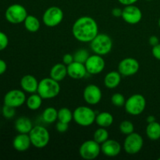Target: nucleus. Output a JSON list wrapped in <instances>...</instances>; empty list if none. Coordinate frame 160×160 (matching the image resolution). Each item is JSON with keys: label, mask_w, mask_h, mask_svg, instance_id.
<instances>
[{"label": "nucleus", "mask_w": 160, "mask_h": 160, "mask_svg": "<svg viewBox=\"0 0 160 160\" xmlns=\"http://www.w3.org/2000/svg\"><path fill=\"white\" fill-rule=\"evenodd\" d=\"M72 34L81 42H91L98 34V26L95 19L88 16L79 17L72 27Z\"/></svg>", "instance_id": "obj_1"}, {"label": "nucleus", "mask_w": 160, "mask_h": 160, "mask_svg": "<svg viewBox=\"0 0 160 160\" xmlns=\"http://www.w3.org/2000/svg\"><path fill=\"white\" fill-rule=\"evenodd\" d=\"M60 92L59 82L51 78H43L39 81L37 93L43 99H52L57 96Z\"/></svg>", "instance_id": "obj_2"}, {"label": "nucleus", "mask_w": 160, "mask_h": 160, "mask_svg": "<svg viewBox=\"0 0 160 160\" xmlns=\"http://www.w3.org/2000/svg\"><path fill=\"white\" fill-rule=\"evenodd\" d=\"M90 46L95 54L106 56L112 48V40L108 34L98 33L95 38L90 42Z\"/></svg>", "instance_id": "obj_3"}, {"label": "nucleus", "mask_w": 160, "mask_h": 160, "mask_svg": "<svg viewBox=\"0 0 160 160\" xmlns=\"http://www.w3.org/2000/svg\"><path fill=\"white\" fill-rule=\"evenodd\" d=\"M73 120L81 127H89L95 122L96 113L92 108L86 106H78L73 112Z\"/></svg>", "instance_id": "obj_4"}, {"label": "nucleus", "mask_w": 160, "mask_h": 160, "mask_svg": "<svg viewBox=\"0 0 160 160\" xmlns=\"http://www.w3.org/2000/svg\"><path fill=\"white\" fill-rule=\"evenodd\" d=\"M31 145L37 148H43L48 145L50 134L48 130L41 125L33 127L29 134Z\"/></svg>", "instance_id": "obj_5"}, {"label": "nucleus", "mask_w": 160, "mask_h": 160, "mask_svg": "<svg viewBox=\"0 0 160 160\" xmlns=\"http://www.w3.org/2000/svg\"><path fill=\"white\" fill-rule=\"evenodd\" d=\"M124 107L128 114L138 116L145 111L146 107V100L141 94H134L126 100Z\"/></svg>", "instance_id": "obj_6"}, {"label": "nucleus", "mask_w": 160, "mask_h": 160, "mask_svg": "<svg viewBox=\"0 0 160 160\" xmlns=\"http://www.w3.org/2000/svg\"><path fill=\"white\" fill-rule=\"evenodd\" d=\"M28 15L26 8L17 3L9 6L5 12V17L6 20L12 24H19V23H23Z\"/></svg>", "instance_id": "obj_7"}, {"label": "nucleus", "mask_w": 160, "mask_h": 160, "mask_svg": "<svg viewBox=\"0 0 160 160\" xmlns=\"http://www.w3.org/2000/svg\"><path fill=\"white\" fill-rule=\"evenodd\" d=\"M64 14L62 9L58 6H51L48 8L42 16V21L45 26L54 28L62 23Z\"/></svg>", "instance_id": "obj_8"}, {"label": "nucleus", "mask_w": 160, "mask_h": 160, "mask_svg": "<svg viewBox=\"0 0 160 160\" xmlns=\"http://www.w3.org/2000/svg\"><path fill=\"white\" fill-rule=\"evenodd\" d=\"M101 152V145L95 140H88L83 142L79 148V154L82 159L93 160Z\"/></svg>", "instance_id": "obj_9"}, {"label": "nucleus", "mask_w": 160, "mask_h": 160, "mask_svg": "<svg viewBox=\"0 0 160 160\" xmlns=\"http://www.w3.org/2000/svg\"><path fill=\"white\" fill-rule=\"evenodd\" d=\"M144 140L142 136L138 133H131L127 135L123 142V148L129 155H135L143 148Z\"/></svg>", "instance_id": "obj_10"}, {"label": "nucleus", "mask_w": 160, "mask_h": 160, "mask_svg": "<svg viewBox=\"0 0 160 160\" xmlns=\"http://www.w3.org/2000/svg\"><path fill=\"white\" fill-rule=\"evenodd\" d=\"M26 95L23 90L12 89V90L9 91L5 95L3 102L5 105L14 108H18L23 106L26 102Z\"/></svg>", "instance_id": "obj_11"}, {"label": "nucleus", "mask_w": 160, "mask_h": 160, "mask_svg": "<svg viewBox=\"0 0 160 160\" xmlns=\"http://www.w3.org/2000/svg\"><path fill=\"white\" fill-rule=\"evenodd\" d=\"M84 65H85L88 73L92 75H97L101 73L104 70L106 62L102 56L94 54L89 56Z\"/></svg>", "instance_id": "obj_12"}, {"label": "nucleus", "mask_w": 160, "mask_h": 160, "mask_svg": "<svg viewBox=\"0 0 160 160\" xmlns=\"http://www.w3.org/2000/svg\"><path fill=\"white\" fill-rule=\"evenodd\" d=\"M140 65L138 61L134 58L128 57L122 59L118 65V71L122 76L130 77L138 72Z\"/></svg>", "instance_id": "obj_13"}, {"label": "nucleus", "mask_w": 160, "mask_h": 160, "mask_svg": "<svg viewBox=\"0 0 160 160\" xmlns=\"http://www.w3.org/2000/svg\"><path fill=\"white\" fill-rule=\"evenodd\" d=\"M83 98L86 103L94 106L100 102L102 98V93L98 86L91 84L86 86L83 92Z\"/></svg>", "instance_id": "obj_14"}, {"label": "nucleus", "mask_w": 160, "mask_h": 160, "mask_svg": "<svg viewBox=\"0 0 160 160\" xmlns=\"http://www.w3.org/2000/svg\"><path fill=\"white\" fill-rule=\"evenodd\" d=\"M122 19L129 24H137L142 20V12L138 6L134 5L124 6L122 13Z\"/></svg>", "instance_id": "obj_15"}, {"label": "nucleus", "mask_w": 160, "mask_h": 160, "mask_svg": "<svg viewBox=\"0 0 160 160\" xmlns=\"http://www.w3.org/2000/svg\"><path fill=\"white\" fill-rule=\"evenodd\" d=\"M121 145L117 141L108 139L101 145V152L108 157H116L121 152Z\"/></svg>", "instance_id": "obj_16"}, {"label": "nucleus", "mask_w": 160, "mask_h": 160, "mask_svg": "<svg viewBox=\"0 0 160 160\" xmlns=\"http://www.w3.org/2000/svg\"><path fill=\"white\" fill-rule=\"evenodd\" d=\"M87 73L88 72L84 63L73 61L72 63L67 66V75L73 79H82L87 75Z\"/></svg>", "instance_id": "obj_17"}, {"label": "nucleus", "mask_w": 160, "mask_h": 160, "mask_svg": "<svg viewBox=\"0 0 160 160\" xmlns=\"http://www.w3.org/2000/svg\"><path fill=\"white\" fill-rule=\"evenodd\" d=\"M39 81L34 76L31 74L24 75L20 80V86L23 92L27 93H36L38 88Z\"/></svg>", "instance_id": "obj_18"}, {"label": "nucleus", "mask_w": 160, "mask_h": 160, "mask_svg": "<svg viewBox=\"0 0 160 160\" xmlns=\"http://www.w3.org/2000/svg\"><path fill=\"white\" fill-rule=\"evenodd\" d=\"M31 145V138L28 134H17L12 141V146L14 149L18 152H25L30 148Z\"/></svg>", "instance_id": "obj_19"}, {"label": "nucleus", "mask_w": 160, "mask_h": 160, "mask_svg": "<svg viewBox=\"0 0 160 160\" xmlns=\"http://www.w3.org/2000/svg\"><path fill=\"white\" fill-rule=\"evenodd\" d=\"M67 76V66L64 63H56L50 70V78L60 82Z\"/></svg>", "instance_id": "obj_20"}, {"label": "nucleus", "mask_w": 160, "mask_h": 160, "mask_svg": "<svg viewBox=\"0 0 160 160\" xmlns=\"http://www.w3.org/2000/svg\"><path fill=\"white\" fill-rule=\"evenodd\" d=\"M122 75L119 71H110L105 76L104 84L107 88L114 89L120 85Z\"/></svg>", "instance_id": "obj_21"}, {"label": "nucleus", "mask_w": 160, "mask_h": 160, "mask_svg": "<svg viewBox=\"0 0 160 160\" xmlns=\"http://www.w3.org/2000/svg\"><path fill=\"white\" fill-rule=\"evenodd\" d=\"M33 128L31 120L27 117H19L15 122V129L20 134H29Z\"/></svg>", "instance_id": "obj_22"}, {"label": "nucleus", "mask_w": 160, "mask_h": 160, "mask_svg": "<svg viewBox=\"0 0 160 160\" xmlns=\"http://www.w3.org/2000/svg\"><path fill=\"white\" fill-rule=\"evenodd\" d=\"M95 123L100 128H109L113 123V117L109 112H102L96 115Z\"/></svg>", "instance_id": "obj_23"}, {"label": "nucleus", "mask_w": 160, "mask_h": 160, "mask_svg": "<svg viewBox=\"0 0 160 160\" xmlns=\"http://www.w3.org/2000/svg\"><path fill=\"white\" fill-rule=\"evenodd\" d=\"M146 135L150 140L156 141L160 138V123L155 121L148 123L145 130Z\"/></svg>", "instance_id": "obj_24"}, {"label": "nucleus", "mask_w": 160, "mask_h": 160, "mask_svg": "<svg viewBox=\"0 0 160 160\" xmlns=\"http://www.w3.org/2000/svg\"><path fill=\"white\" fill-rule=\"evenodd\" d=\"M25 28L28 31L31 33L37 32L40 29L41 23L38 19L34 15H28L25 20L23 21Z\"/></svg>", "instance_id": "obj_25"}, {"label": "nucleus", "mask_w": 160, "mask_h": 160, "mask_svg": "<svg viewBox=\"0 0 160 160\" xmlns=\"http://www.w3.org/2000/svg\"><path fill=\"white\" fill-rule=\"evenodd\" d=\"M42 100L44 99L37 92L31 94V95L26 100L27 106L31 110H37L42 106Z\"/></svg>", "instance_id": "obj_26"}, {"label": "nucleus", "mask_w": 160, "mask_h": 160, "mask_svg": "<svg viewBox=\"0 0 160 160\" xmlns=\"http://www.w3.org/2000/svg\"><path fill=\"white\" fill-rule=\"evenodd\" d=\"M42 119L46 123H53L58 120V110L54 107H47L42 112Z\"/></svg>", "instance_id": "obj_27"}, {"label": "nucleus", "mask_w": 160, "mask_h": 160, "mask_svg": "<svg viewBox=\"0 0 160 160\" xmlns=\"http://www.w3.org/2000/svg\"><path fill=\"white\" fill-rule=\"evenodd\" d=\"M73 120V112L70 109L67 107H62L58 110V121L70 123Z\"/></svg>", "instance_id": "obj_28"}, {"label": "nucleus", "mask_w": 160, "mask_h": 160, "mask_svg": "<svg viewBox=\"0 0 160 160\" xmlns=\"http://www.w3.org/2000/svg\"><path fill=\"white\" fill-rule=\"evenodd\" d=\"M93 139L98 144L102 145L103 142L109 139V132L105 128H100L95 131Z\"/></svg>", "instance_id": "obj_29"}, {"label": "nucleus", "mask_w": 160, "mask_h": 160, "mask_svg": "<svg viewBox=\"0 0 160 160\" xmlns=\"http://www.w3.org/2000/svg\"><path fill=\"white\" fill-rule=\"evenodd\" d=\"M120 131L123 134L128 135L134 132V126L130 120H123L120 124Z\"/></svg>", "instance_id": "obj_30"}, {"label": "nucleus", "mask_w": 160, "mask_h": 160, "mask_svg": "<svg viewBox=\"0 0 160 160\" xmlns=\"http://www.w3.org/2000/svg\"><path fill=\"white\" fill-rule=\"evenodd\" d=\"M88 52L86 49H79L73 54V58H74V61L76 62H81V63H85L87 59L89 57Z\"/></svg>", "instance_id": "obj_31"}, {"label": "nucleus", "mask_w": 160, "mask_h": 160, "mask_svg": "<svg viewBox=\"0 0 160 160\" xmlns=\"http://www.w3.org/2000/svg\"><path fill=\"white\" fill-rule=\"evenodd\" d=\"M111 102L113 106H117V107H122V106H124L126 99L123 94L115 93L111 97Z\"/></svg>", "instance_id": "obj_32"}, {"label": "nucleus", "mask_w": 160, "mask_h": 160, "mask_svg": "<svg viewBox=\"0 0 160 160\" xmlns=\"http://www.w3.org/2000/svg\"><path fill=\"white\" fill-rule=\"evenodd\" d=\"M16 108L12 107V106H7V105H5L2 107V115L6 119H11L15 116L16 114Z\"/></svg>", "instance_id": "obj_33"}, {"label": "nucleus", "mask_w": 160, "mask_h": 160, "mask_svg": "<svg viewBox=\"0 0 160 160\" xmlns=\"http://www.w3.org/2000/svg\"><path fill=\"white\" fill-rule=\"evenodd\" d=\"M9 45V38L2 31H0V51L6 49Z\"/></svg>", "instance_id": "obj_34"}, {"label": "nucleus", "mask_w": 160, "mask_h": 160, "mask_svg": "<svg viewBox=\"0 0 160 160\" xmlns=\"http://www.w3.org/2000/svg\"><path fill=\"white\" fill-rule=\"evenodd\" d=\"M56 130H57L58 132L64 133L68 130L69 123H63V122L58 121L56 124Z\"/></svg>", "instance_id": "obj_35"}, {"label": "nucleus", "mask_w": 160, "mask_h": 160, "mask_svg": "<svg viewBox=\"0 0 160 160\" xmlns=\"http://www.w3.org/2000/svg\"><path fill=\"white\" fill-rule=\"evenodd\" d=\"M73 61H74L73 55L70 54V53H67V54H65L62 56V62H63V63L65 64V65H70V64L72 63Z\"/></svg>", "instance_id": "obj_36"}, {"label": "nucleus", "mask_w": 160, "mask_h": 160, "mask_svg": "<svg viewBox=\"0 0 160 160\" xmlns=\"http://www.w3.org/2000/svg\"><path fill=\"white\" fill-rule=\"evenodd\" d=\"M152 56H154L156 59L160 60V43L152 47Z\"/></svg>", "instance_id": "obj_37"}, {"label": "nucleus", "mask_w": 160, "mask_h": 160, "mask_svg": "<svg viewBox=\"0 0 160 160\" xmlns=\"http://www.w3.org/2000/svg\"><path fill=\"white\" fill-rule=\"evenodd\" d=\"M148 42H149L150 45L153 47L159 43V39L157 36L152 35L149 38V39H148Z\"/></svg>", "instance_id": "obj_38"}, {"label": "nucleus", "mask_w": 160, "mask_h": 160, "mask_svg": "<svg viewBox=\"0 0 160 160\" xmlns=\"http://www.w3.org/2000/svg\"><path fill=\"white\" fill-rule=\"evenodd\" d=\"M122 13H123V9H120V8H114L112 10V16L115 17H121Z\"/></svg>", "instance_id": "obj_39"}, {"label": "nucleus", "mask_w": 160, "mask_h": 160, "mask_svg": "<svg viewBox=\"0 0 160 160\" xmlns=\"http://www.w3.org/2000/svg\"><path fill=\"white\" fill-rule=\"evenodd\" d=\"M7 69V64L3 59H0V75L3 74Z\"/></svg>", "instance_id": "obj_40"}, {"label": "nucleus", "mask_w": 160, "mask_h": 160, "mask_svg": "<svg viewBox=\"0 0 160 160\" xmlns=\"http://www.w3.org/2000/svg\"><path fill=\"white\" fill-rule=\"evenodd\" d=\"M138 0H118L120 4L123 5L124 6H130V5H134Z\"/></svg>", "instance_id": "obj_41"}, {"label": "nucleus", "mask_w": 160, "mask_h": 160, "mask_svg": "<svg viewBox=\"0 0 160 160\" xmlns=\"http://www.w3.org/2000/svg\"><path fill=\"white\" fill-rule=\"evenodd\" d=\"M146 121H147V123H152V122L156 121V118H155L154 116H148L146 119Z\"/></svg>", "instance_id": "obj_42"}, {"label": "nucleus", "mask_w": 160, "mask_h": 160, "mask_svg": "<svg viewBox=\"0 0 160 160\" xmlns=\"http://www.w3.org/2000/svg\"><path fill=\"white\" fill-rule=\"evenodd\" d=\"M158 24H159V28H160V18H159V21H158Z\"/></svg>", "instance_id": "obj_43"}, {"label": "nucleus", "mask_w": 160, "mask_h": 160, "mask_svg": "<svg viewBox=\"0 0 160 160\" xmlns=\"http://www.w3.org/2000/svg\"><path fill=\"white\" fill-rule=\"evenodd\" d=\"M145 1H152V0H145Z\"/></svg>", "instance_id": "obj_44"}, {"label": "nucleus", "mask_w": 160, "mask_h": 160, "mask_svg": "<svg viewBox=\"0 0 160 160\" xmlns=\"http://www.w3.org/2000/svg\"><path fill=\"white\" fill-rule=\"evenodd\" d=\"M159 160H160V158H159Z\"/></svg>", "instance_id": "obj_45"}]
</instances>
